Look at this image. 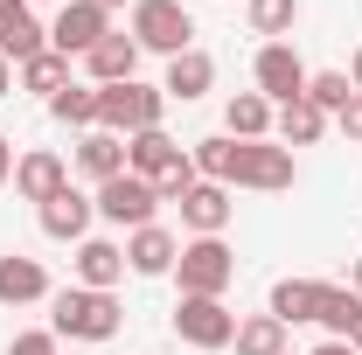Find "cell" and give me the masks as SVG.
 Listing matches in <instances>:
<instances>
[{
    "label": "cell",
    "mask_w": 362,
    "mask_h": 355,
    "mask_svg": "<svg viewBox=\"0 0 362 355\" xmlns=\"http://www.w3.org/2000/svg\"><path fill=\"white\" fill-rule=\"evenodd\" d=\"M349 84L362 91V49H356V56H349Z\"/></svg>",
    "instance_id": "836d02e7"
},
{
    "label": "cell",
    "mask_w": 362,
    "mask_h": 355,
    "mask_svg": "<svg viewBox=\"0 0 362 355\" xmlns=\"http://www.w3.org/2000/svg\"><path fill=\"white\" fill-rule=\"evenodd\" d=\"M334 133L349 139V146H362V91L349 98V105H341V112H334Z\"/></svg>",
    "instance_id": "4dcf8cb0"
},
{
    "label": "cell",
    "mask_w": 362,
    "mask_h": 355,
    "mask_svg": "<svg viewBox=\"0 0 362 355\" xmlns=\"http://www.w3.org/2000/svg\"><path fill=\"white\" fill-rule=\"evenodd\" d=\"M175 334L188 349H230V342H237V313H230L223 300H188V293H181L175 300Z\"/></svg>",
    "instance_id": "30bf717a"
},
{
    "label": "cell",
    "mask_w": 362,
    "mask_h": 355,
    "mask_svg": "<svg viewBox=\"0 0 362 355\" xmlns=\"http://www.w3.org/2000/svg\"><path fill=\"white\" fill-rule=\"evenodd\" d=\"M90 7H105V14H119V7H126V0H90Z\"/></svg>",
    "instance_id": "74e56055"
},
{
    "label": "cell",
    "mask_w": 362,
    "mask_h": 355,
    "mask_svg": "<svg viewBox=\"0 0 362 355\" xmlns=\"http://www.w3.org/2000/svg\"><path fill=\"white\" fill-rule=\"evenodd\" d=\"M70 168H77L84 181H98V188H105L112 175H126V139L98 126V133H84V139H77V153H70Z\"/></svg>",
    "instance_id": "ac0fdd59"
},
{
    "label": "cell",
    "mask_w": 362,
    "mask_h": 355,
    "mask_svg": "<svg viewBox=\"0 0 362 355\" xmlns=\"http://www.w3.org/2000/svg\"><path fill=\"white\" fill-rule=\"evenodd\" d=\"M327 126H334V119H327L320 105H307V98H293V105L272 112V139H279V146H314Z\"/></svg>",
    "instance_id": "44dd1931"
},
{
    "label": "cell",
    "mask_w": 362,
    "mask_h": 355,
    "mask_svg": "<svg viewBox=\"0 0 362 355\" xmlns=\"http://www.w3.org/2000/svg\"><path fill=\"white\" fill-rule=\"evenodd\" d=\"M237 355H286V320L279 313H251V320H237Z\"/></svg>",
    "instance_id": "484cf974"
},
{
    "label": "cell",
    "mask_w": 362,
    "mask_h": 355,
    "mask_svg": "<svg viewBox=\"0 0 362 355\" xmlns=\"http://www.w3.org/2000/svg\"><path fill=\"white\" fill-rule=\"evenodd\" d=\"M168 119V91L160 84H105L98 91V126L105 133H119V139H133V133H153Z\"/></svg>",
    "instance_id": "277c9868"
},
{
    "label": "cell",
    "mask_w": 362,
    "mask_h": 355,
    "mask_svg": "<svg viewBox=\"0 0 362 355\" xmlns=\"http://www.w3.org/2000/svg\"><path fill=\"white\" fill-rule=\"evenodd\" d=\"M223 133L230 139H272V105L258 98V91H237L223 105Z\"/></svg>",
    "instance_id": "603a6c76"
},
{
    "label": "cell",
    "mask_w": 362,
    "mask_h": 355,
    "mask_svg": "<svg viewBox=\"0 0 362 355\" xmlns=\"http://www.w3.org/2000/svg\"><path fill=\"white\" fill-rule=\"evenodd\" d=\"M175 258H181V237H175V230H160V223L126 230V272H139V279H168Z\"/></svg>",
    "instance_id": "5bb4252c"
},
{
    "label": "cell",
    "mask_w": 362,
    "mask_h": 355,
    "mask_svg": "<svg viewBox=\"0 0 362 355\" xmlns=\"http://www.w3.org/2000/svg\"><path fill=\"white\" fill-rule=\"evenodd\" d=\"M320 286H327V279H279L272 300H265V313H279L286 327H293V320H314L320 313Z\"/></svg>",
    "instance_id": "7402d4cb"
},
{
    "label": "cell",
    "mask_w": 362,
    "mask_h": 355,
    "mask_svg": "<svg viewBox=\"0 0 362 355\" xmlns=\"http://www.w3.org/2000/svg\"><path fill=\"white\" fill-rule=\"evenodd\" d=\"M28 7H35V0H28ZM56 7H63V0H56Z\"/></svg>",
    "instance_id": "f35d334b"
},
{
    "label": "cell",
    "mask_w": 362,
    "mask_h": 355,
    "mask_svg": "<svg viewBox=\"0 0 362 355\" xmlns=\"http://www.w3.org/2000/svg\"><path fill=\"white\" fill-rule=\"evenodd\" d=\"M35 216H42V237H56V244H84L90 223H98V202H90L84 188H63V195H49Z\"/></svg>",
    "instance_id": "7c38bea8"
},
{
    "label": "cell",
    "mask_w": 362,
    "mask_h": 355,
    "mask_svg": "<svg viewBox=\"0 0 362 355\" xmlns=\"http://www.w3.org/2000/svg\"><path fill=\"white\" fill-rule=\"evenodd\" d=\"M105 35H112V14H105V7H90V0H63V7H56V21H49V49H56V56H70V63H84Z\"/></svg>",
    "instance_id": "ba28073f"
},
{
    "label": "cell",
    "mask_w": 362,
    "mask_h": 355,
    "mask_svg": "<svg viewBox=\"0 0 362 355\" xmlns=\"http://www.w3.org/2000/svg\"><path fill=\"white\" fill-rule=\"evenodd\" d=\"M314 355H356V349H349V342H320Z\"/></svg>",
    "instance_id": "e575fe53"
},
{
    "label": "cell",
    "mask_w": 362,
    "mask_h": 355,
    "mask_svg": "<svg viewBox=\"0 0 362 355\" xmlns=\"http://www.w3.org/2000/svg\"><path fill=\"white\" fill-rule=\"evenodd\" d=\"M126 175L153 181V195H160V202H181V195L202 181V175H195V153H188L181 139H168V126L126 139Z\"/></svg>",
    "instance_id": "6da1fadb"
},
{
    "label": "cell",
    "mask_w": 362,
    "mask_h": 355,
    "mask_svg": "<svg viewBox=\"0 0 362 355\" xmlns=\"http://www.w3.org/2000/svg\"><path fill=\"white\" fill-rule=\"evenodd\" d=\"M356 313H362V293L356 286H320V327H327V342H349V327H356Z\"/></svg>",
    "instance_id": "d4e9b609"
},
{
    "label": "cell",
    "mask_w": 362,
    "mask_h": 355,
    "mask_svg": "<svg viewBox=\"0 0 362 355\" xmlns=\"http://www.w3.org/2000/svg\"><path fill=\"white\" fill-rule=\"evenodd\" d=\"M49 119L56 126H77V133H98V84H63L49 98Z\"/></svg>",
    "instance_id": "cb8c5ba5"
},
{
    "label": "cell",
    "mask_w": 362,
    "mask_h": 355,
    "mask_svg": "<svg viewBox=\"0 0 362 355\" xmlns=\"http://www.w3.org/2000/svg\"><path fill=\"white\" fill-rule=\"evenodd\" d=\"M133 77H139V42L112 28V35H105V42L84 56V84L105 91V84H133Z\"/></svg>",
    "instance_id": "e0dca14e"
},
{
    "label": "cell",
    "mask_w": 362,
    "mask_h": 355,
    "mask_svg": "<svg viewBox=\"0 0 362 355\" xmlns=\"http://www.w3.org/2000/svg\"><path fill=\"white\" fill-rule=\"evenodd\" d=\"M216 84V63H209V49H181L175 63H168V77H160V91H168V105H195L202 91Z\"/></svg>",
    "instance_id": "ffe728a7"
},
{
    "label": "cell",
    "mask_w": 362,
    "mask_h": 355,
    "mask_svg": "<svg viewBox=\"0 0 362 355\" xmlns=\"http://www.w3.org/2000/svg\"><path fill=\"white\" fill-rule=\"evenodd\" d=\"M49 327H56V342H112L126 327V307L112 293L63 286V293H49Z\"/></svg>",
    "instance_id": "7a4b0ae2"
},
{
    "label": "cell",
    "mask_w": 362,
    "mask_h": 355,
    "mask_svg": "<svg viewBox=\"0 0 362 355\" xmlns=\"http://www.w3.org/2000/svg\"><path fill=\"white\" fill-rule=\"evenodd\" d=\"M14 77H21V91H42V98H56V91L70 84V56H56V49H42V56H28V63H21Z\"/></svg>",
    "instance_id": "83f0119b"
},
{
    "label": "cell",
    "mask_w": 362,
    "mask_h": 355,
    "mask_svg": "<svg viewBox=\"0 0 362 355\" xmlns=\"http://www.w3.org/2000/svg\"><path fill=\"white\" fill-rule=\"evenodd\" d=\"M230 216H237V202H230L223 181H195V188L181 195V223H188L195 237H223Z\"/></svg>",
    "instance_id": "9a60e30c"
},
{
    "label": "cell",
    "mask_w": 362,
    "mask_h": 355,
    "mask_svg": "<svg viewBox=\"0 0 362 355\" xmlns=\"http://www.w3.org/2000/svg\"><path fill=\"white\" fill-rule=\"evenodd\" d=\"M126 35L139 42V56H168L175 63L181 49H195V14L181 0H133V28Z\"/></svg>",
    "instance_id": "5b68a950"
},
{
    "label": "cell",
    "mask_w": 362,
    "mask_h": 355,
    "mask_svg": "<svg viewBox=\"0 0 362 355\" xmlns=\"http://www.w3.org/2000/svg\"><path fill=\"white\" fill-rule=\"evenodd\" d=\"M7 91H14V63L0 56V98H7Z\"/></svg>",
    "instance_id": "d6a6232c"
},
{
    "label": "cell",
    "mask_w": 362,
    "mask_h": 355,
    "mask_svg": "<svg viewBox=\"0 0 362 355\" xmlns=\"http://www.w3.org/2000/svg\"><path fill=\"white\" fill-rule=\"evenodd\" d=\"M42 49H49V28L35 21V7H28V0H0V56L21 70V63L42 56Z\"/></svg>",
    "instance_id": "4fadbf2b"
},
{
    "label": "cell",
    "mask_w": 362,
    "mask_h": 355,
    "mask_svg": "<svg viewBox=\"0 0 362 355\" xmlns=\"http://www.w3.org/2000/svg\"><path fill=\"white\" fill-rule=\"evenodd\" d=\"M35 300H49V272L21 251H7L0 258V307H35Z\"/></svg>",
    "instance_id": "d6986e66"
},
{
    "label": "cell",
    "mask_w": 362,
    "mask_h": 355,
    "mask_svg": "<svg viewBox=\"0 0 362 355\" xmlns=\"http://www.w3.org/2000/svg\"><path fill=\"white\" fill-rule=\"evenodd\" d=\"M244 14H251V35L265 42H286L300 28V0H244Z\"/></svg>",
    "instance_id": "4316f807"
},
{
    "label": "cell",
    "mask_w": 362,
    "mask_h": 355,
    "mask_svg": "<svg viewBox=\"0 0 362 355\" xmlns=\"http://www.w3.org/2000/svg\"><path fill=\"white\" fill-rule=\"evenodd\" d=\"M349 286H356V293H362V258H356V265H349Z\"/></svg>",
    "instance_id": "8d00e7d4"
},
{
    "label": "cell",
    "mask_w": 362,
    "mask_h": 355,
    "mask_svg": "<svg viewBox=\"0 0 362 355\" xmlns=\"http://www.w3.org/2000/svg\"><path fill=\"white\" fill-rule=\"evenodd\" d=\"M293 181H300L293 146H279V139H237V146H230L223 188H258V195H279V188H293Z\"/></svg>",
    "instance_id": "3957f363"
},
{
    "label": "cell",
    "mask_w": 362,
    "mask_h": 355,
    "mask_svg": "<svg viewBox=\"0 0 362 355\" xmlns=\"http://www.w3.org/2000/svg\"><path fill=\"white\" fill-rule=\"evenodd\" d=\"M7 355H63V342H56V327H28L7 342Z\"/></svg>",
    "instance_id": "f546056e"
},
{
    "label": "cell",
    "mask_w": 362,
    "mask_h": 355,
    "mask_svg": "<svg viewBox=\"0 0 362 355\" xmlns=\"http://www.w3.org/2000/svg\"><path fill=\"white\" fill-rule=\"evenodd\" d=\"M70 272H77V286H90V293H112V286L126 279V244H112V237H84L77 258H70Z\"/></svg>",
    "instance_id": "2e32d148"
},
{
    "label": "cell",
    "mask_w": 362,
    "mask_h": 355,
    "mask_svg": "<svg viewBox=\"0 0 362 355\" xmlns=\"http://www.w3.org/2000/svg\"><path fill=\"white\" fill-rule=\"evenodd\" d=\"M98 216L105 223H119V230H146L153 223V209H160V195H153V181H139V175H112L98 195Z\"/></svg>",
    "instance_id": "9c48e42d"
},
{
    "label": "cell",
    "mask_w": 362,
    "mask_h": 355,
    "mask_svg": "<svg viewBox=\"0 0 362 355\" xmlns=\"http://www.w3.org/2000/svg\"><path fill=\"white\" fill-rule=\"evenodd\" d=\"M175 279H181L188 300H223L230 279H237V258H230L223 237H188L181 258H175Z\"/></svg>",
    "instance_id": "8992f818"
},
{
    "label": "cell",
    "mask_w": 362,
    "mask_h": 355,
    "mask_svg": "<svg viewBox=\"0 0 362 355\" xmlns=\"http://www.w3.org/2000/svg\"><path fill=\"white\" fill-rule=\"evenodd\" d=\"M349 98H356V84H349V70H314V77H307V105H320L327 119H334V112H341Z\"/></svg>",
    "instance_id": "f1b7e54d"
},
{
    "label": "cell",
    "mask_w": 362,
    "mask_h": 355,
    "mask_svg": "<svg viewBox=\"0 0 362 355\" xmlns=\"http://www.w3.org/2000/svg\"><path fill=\"white\" fill-rule=\"evenodd\" d=\"M349 349H356V355H362V313H356V327H349Z\"/></svg>",
    "instance_id": "d590c367"
},
{
    "label": "cell",
    "mask_w": 362,
    "mask_h": 355,
    "mask_svg": "<svg viewBox=\"0 0 362 355\" xmlns=\"http://www.w3.org/2000/svg\"><path fill=\"white\" fill-rule=\"evenodd\" d=\"M63 188H70V161H63V153L28 146V153L14 161V195H21V202H35V209H42L49 195H63Z\"/></svg>",
    "instance_id": "8fae6325"
},
{
    "label": "cell",
    "mask_w": 362,
    "mask_h": 355,
    "mask_svg": "<svg viewBox=\"0 0 362 355\" xmlns=\"http://www.w3.org/2000/svg\"><path fill=\"white\" fill-rule=\"evenodd\" d=\"M307 63H300V49L293 42H265L258 56H251V84H258V98H265L272 112L279 105H293V98H307Z\"/></svg>",
    "instance_id": "52a82bcc"
},
{
    "label": "cell",
    "mask_w": 362,
    "mask_h": 355,
    "mask_svg": "<svg viewBox=\"0 0 362 355\" xmlns=\"http://www.w3.org/2000/svg\"><path fill=\"white\" fill-rule=\"evenodd\" d=\"M7 181H14V139L0 133V188H7Z\"/></svg>",
    "instance_id": "1f68e13d"
}]
</instances>
